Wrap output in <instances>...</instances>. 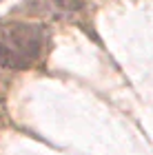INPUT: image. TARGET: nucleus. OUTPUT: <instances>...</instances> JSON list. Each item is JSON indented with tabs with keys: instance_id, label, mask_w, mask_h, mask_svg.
Masks as SVG:
<instances>
[{
	"instance_id": "f257e3e1",
	"label": "nucleus",
	"mask_w": 153,
	"mask_h": 155,
	"mask_svg": "<svg viewBox=\"0 0 153 155\" xmlns=\"http://www.w3.org/2000/svg\"><path fill=\"white\" fill-rule=\"evenodd\" d=\"M27 62L20 58V55L9 49L5 42H0V69H25Z\"/></svg>"
},
{
	"instance_id": "f03ea898",
	"label": "nucleus",
	"mask_w": 153,
	"mask_h": 155,
	"mask_svg": "<svg viewBox=\"0 0 153 155\" xmlns=\"http://www.w3.org/2000/svg\"><path fill=\"white\" fill-rule=\"evenodd\" d=\"M0 2H2V0H0Z\"/></svg>"
}]
</instances>
